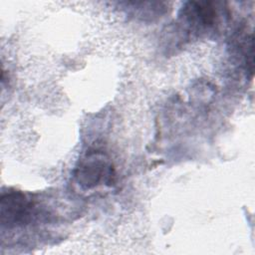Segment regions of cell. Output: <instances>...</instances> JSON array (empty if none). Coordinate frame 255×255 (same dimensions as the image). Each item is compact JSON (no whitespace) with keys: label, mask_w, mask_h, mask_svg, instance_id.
Returning <instances> with one entry per match:
<instances>
[{"label":"cell","mask_w":255,"mask_h":255,"mask_svg":"<svg viewBox=\"0 0 255 255\" xmlns=\"http://www.w3.org/2000/svg\"><path fill=\"white\" fill-rule=\"evenodd\" d=\"M1 221L8 226L23 224L30 220L33 202L20 191H12L1 198Z\"/></svg>","instance_id":"cell-1"},{"label":"cell","mask_w":255,"mask_h":255,"mask_svg":"<svg viewBox=\"0 0 255 255\" xmlns=\"http://www.w3.org/2000/svg\"><path fill=\"white\" fill-rule=\"evenodd\" d=\"M79 182L86 187H93L99 184L104 178L112 177V167L108 166L106 162L92 158L83 162L76 174Z\"/></svg>","instance_id":"cell-2"}]
</instances>
